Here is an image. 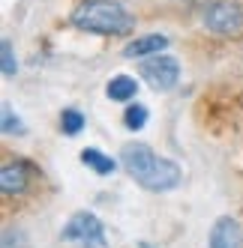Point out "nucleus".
<instances>
[{"instance_id": "obj_5", "label": "nucleus", "mask_w": 243, "mask_h": 248, "mask_svg": "<svg viewBox=\"0 0 243 248\" xmlns=\"http://www.w3.org/2000/svg\"><path fill=\"white\" fill-rule=\"evenodd\" d=\"M138 75H141L153 90H174V84L180 81V63L171 57V54H156V57H147L138 66Z\"/></svg>"}, {"instance_id": "obj_1", "label": "nucleus", "mask_w": 243, "mask_h": 248, "mask_svg": "<svg viewBox=\"0 0 243 248\" xmlns=\"http://www.w3.org/2000/svg\"><path fill=\"white\" fill-rule=\"evenodd\" d=\"M120 162H123L126 173L147 191H171V188H177L180 180H183V170H180L177 162L156 155L153 147L141 144V140H129V144H123V150H120Z\"/></svg>"}, {"instance_id": "obj_15", "label": "nucleus", "mask_w": 243, "mask_h": 248, "mask_svg": "<svg viewBox=\"0 0 243 248\" xmlns=\"http://www.w3.org/2000/svg\"><path fill=\"white\" fill-rule=\"evenodd\" d=\"M138 248H156V245H150V242H138Z\"/></svg>"}, {"instance_id": "obj_10", "label": "nucleus", "mask_w": 243, "mask_h": 248, "mask_svg": "<svg viewBox=\"0 0 243 248\" xmlns=\"http://www.w3.org/2000/svg\"><path fill=\"white\" fill-rule=\"evenodd\" d=\"M81 165L84 168H90L93 173H99V176H108V173H114L117 170V162L111 155H105L102 150H96V147H87V150H81Z\"/></svg>"}, {"instance_id": "obj_7", "label": "nucleus", "mask_w": 243, "mask_h": 248, "mask_svg": "<svg viewBox=\"0 0 243 248\" xmlns=\"http://www.w3.org/2000/svg\"><path fill=\"white\" fill-rule=\"evenodd\" d=\"M168 45H171V39L162 36V33H147V36H135L132 42L123 45V57L126 60H147V57L162 54Z\"/></svg>"}, {"instance_id": "obj_13", "label": "nucleus", "mask_w": 243, "mask_h": 248, "mask_svg": "<svg viewBox=\"0 0 243 248\" xmlns=\"http://www.w3.org/2000/svg\"><path fill=\"white\" fill-rule=\"evenodd\" d=\"M0 117H3V120H0V129H3V135H24V132H27V129H24V123L12 114V105H9V102H3V108H0Z\"/></svg>"}, {"instance_id": "obj_11", "label": "nucleus", "mask_w": 243, "mask_h": 248, "mask_svg": "<svg viewBox=\"0 0 243 248\" xmlns=\"http://www.w3.org/2000/svg\"><path fill=\"white\" fill-rule=\"evenodd\" d=\"M147 120H150V108L141 102H129V108L123 114V123H126V129L129 132H141L147 126Z\"/></svg>"}, {"instance_id": "obj_2", "label": "nucleus", "mask_w": 243, "mask_h": 248, "mask_svg": "<svg viewBox=\"0 0 243 248\" xmlns=\"http://www.w3.org/2000/svg\"><path fill=\"white\" fill-rule=\"evenodd\" d=\"M72 27L90 36H129L135 18L117 0H84L72 12Z\"/></svg>"}, {"instance_id": "obj_4", "label": "nucleus", "mask_w": 243, "mask_h": 248, "mask_svg": "<svg viewBox=\"0 0 243 248\" xmlns=\"http://www.w3.org/2000/svg\"><path fill=\"white\" fill-rule=\"evenodd\" d=\"M60 239L75 242L78 248H105L108 245L105 242V227H102V221L87 209L75 212V216L66 221V227L60 230Z\"/></svg>"}, {"instance_id": "obj_14", "label": "nucleus", "mask_w": 243, "mask_h": 248, "mask_svg": "<svg viewBox=\"0 0 243 248\" xmlns=\"http://www.w3.org/2000/svg\"><path fill=\"white\" fill-rule=\"evenodd\" d=\"M0 51H3V75H6V78H12L15 72H18V63H15L12 42H9V39H3V42H0Z\"/></svg>"}, {"instance_id": "obj_6", "label": "nucleus", "mask_w": 243, "mask_h": 248, "mask_svg": "<svg viewBox=\"0 0 243 248\" xmlns=\"http://www.w3.org/2000/svg\"><path fill=\"white\" fill-rule=\"evenodd\" d=\"M207 248H243V227L231 216H219L210 227Z\"/></svg>"}, {"instance_id": "obj_9", "label": "nucleus", "mask_w": 243, "mask_h": 248, "mask_svg": "<svg viewBox=\"0 0 243 248\" xmlns=\"http://www.w3.org/2000/svg\"><path fill=\"white\" fill-rule=\"evenodd\" d=\"M138 93V81L132 75H114L108 84H105V96L111 102H132Z\"/></svg>"}, {"instance_id": "obj_8", "label": "nucleus", "mask_w": 243, "mask_h": 248, "mask_svg": "<svg viewBox=\"0 0 243 248\" xmlns=\"http://www.w3.org/2000/svg\"><path fill=\"white\" fill-rule=\"evenodd\" d=\"M27 186H30V168L24 162L3 165V170H0V188H3L6 198H12V194H24Z\"/></svg>"}, {"instance_id": "obj_3", "label": "nucleus", "mask_w": 243, "mask_h": 248, "mask_svg": "<svg viewBox=\"0 0 243 248\" xmlns=\"http://www.w3.org/2000/svg\"><path fill=\"white\" fill-rule=\"evenodd\" d=\"M201 21L216 36H225V39L240 36L243 33V6L237 0H213V3L204 6Z\"/></svg>"}, {"instance_id": "obj_12", "label": "nucleus", "mask_w": 243, "mask_h": 248, "mask_svg": "<svg viewBox=\"0 0 243 248\" xmlns=\"http://www.w3.org/2000/svg\"><path fill=\"white\" fill-rule=\"evenodd\" d=\"M84 114L78 111V108H63V114H60V132L63 135H69V138H75L78 132H84Z\"/></svg>"}]
</instances>
